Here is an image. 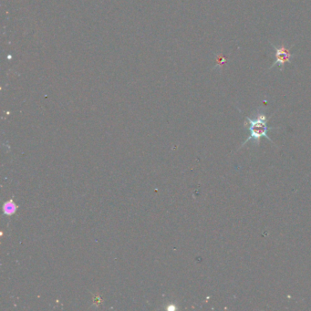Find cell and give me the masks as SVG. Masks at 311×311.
Wrapping results in <instances>:
<instances>
[{"label": "cell", "mask_w": 311, "mask_h": 311, "mask_svg": "<svg viewBox=\"0 0 311 311\" xmlns=\"http://www.w3.org/2000/svg\"><path fill=\"white\" fill-rule=\"evenodd\" d=\"M225 61H226V60L224 59L223 56H219V57H218V59H217V62H218V63H220V64L221 65L224 64Z\"/></svg>", "instance_id": "3"}, {"label": "cell", "mask_w": 311, "mask_h": 311, "mask_svg": "<svg viewBox=\"0 0 311 311\" xmlns=\"http://www.w3.org/2000/svg\"><path fill=\"white\" fill-rule=\"evenodd\" d=\"M273 48L275 50V61L271 68L279 65L280 67V70H284L285 66L291 62L293 54L290 51V49H288L283 44L280 47H276L273 45Z\"/></svg>", "instance_id": "2"}, {"label": "cell", "mask_w": 311, "mask_h": 311, "mask_svg": "<svg viewBox=\"0 0 311 311\" xmlns=\"http://www.w3.org/2000/svg\"><path fill=\"white\" fill-rule=\"evenodd\" d=\"M268 120L269 118H267L264 112H258L255 118L247 117V122L245 125L247 126L249 135L247 140L243 142L241 147L245 146L247 142L250 141L254 142L256 145H259L262 138H265L272 142V140L268 136V132L273 128L268 126Z\"/></svg>", "instance_id": "1"}]
</instances>
